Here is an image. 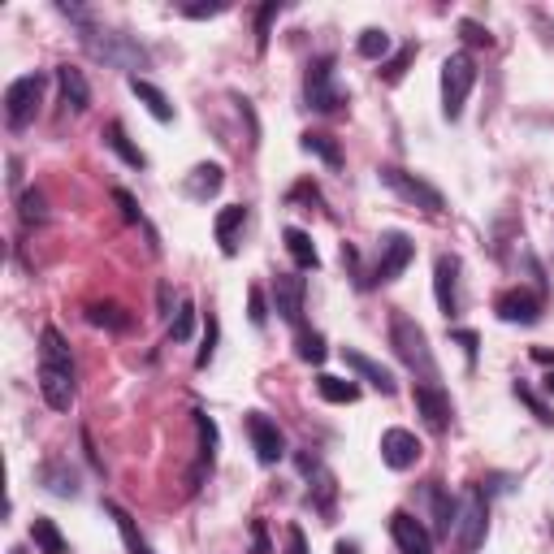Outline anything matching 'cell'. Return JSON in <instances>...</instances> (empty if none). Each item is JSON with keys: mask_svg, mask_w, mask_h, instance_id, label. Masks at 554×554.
Masks as SVG:
<instances>
[{"mask_svg": "<svg viewBox=\"0 0 554 554\" xmlns=\"http://www.w3.org/2000/svg\"><path fill=\"white\" fill-rule=\"evenodd\" d=\"M39 394L52 412H70L74 403V355L65 347L61 329L44 325L39 334Z\"/></svg>", "mask_w": 554, "mask_h": 554, "instance_id": "cell-1", "label": "cell"}, {"mask_svg": "<svg viewBox=\"0 0 554 554\" xmlns=\"http://www.w3.org/2000/svg\"><path fill=\"white\" fill-rule=\"evenodd\" d=\"M485 533H490V498H485L481 485H472L459 503V516H455V537H459V550L464 554H477Z\"/></svg>", "mask_w": 554, "mask_h": 554, "instance_id": "cell-6", "label": "cell"}, {"mask_svg": "<svg viewBox=\"0 0 554 554\" xmlns=\"http://www.w3.org/2000/svg\"><path fill=\"white\" fill-rule=\"evenodd\" d=\"M390 347L394 355L412 368V373H420L425 381H433L438 386V360H433V351H429V338H425V329H420L407 312H394V321H390Z\"/></svg>", "mask_w": 554, "mask_h": 554, "instance_id": "cell-3", "label": "cell"}, {"mask_svg": "<svg viewBox=\"0 0 554 554\" xmlns=\"http://www.w3.org/2000/svg\"><path fill=\"white\" fill-rule=\"evenodd\" d=\"M39 481H44L57 498H78V477H74V468L65 464V459H52V464L39 468Z\"/></svg>", "mask_w": 554, "mask_h": 554, "instance_id": "cell-23", "label": "cell"}, {"mask_svg": "<svg viewBox=\"0 0 554 554\" xmlns=\"http://www.w3.org/2000/svg\"><path fill=\"white\" fill-rule=\"evenodd\" d=\"M130 91H135L139 104L156 117V122H174V104H169V96H165L161 87H152L148 78H139V74H135V78H130Z\"/></svg>", "mask_w": 554, "mask_h": 554, "instance_id": "cell-21", "label": "cell"}, {"mask_svg": "<svg viewBox=\"0 0 554 554\" xmlns=\"http://www.w3.org/2000/svg\"><path fill=\"white\" fill-rule=\"evenodd\" d=\"M243 221H247V208L243 204H230V208H221V213H217V243H221V252H226V256L239 252Z\"/></svg>", "mask_w": 554, "mask_h": 554, "instance_id": "cell-22", "label": "cell"}, {"mask_svg": "<svg viewBox=\"0 0 554 554\" xmlns=\"http://www.w3.org/2000/svg\"><path fill=\"white\" fill-rule=\"evenodd\" d=\"M87 321H91V325H104V329H126L130 316L117 308V303H91V308H87Z\"/></svg>", "mask_w": 554, "mask_h": 554, "instance_id": "cell-36", "label": "cell"}, {"mask_svg": "<svg viewBox=\"0 0 554 554\" xmlns=\"http://www.w3.org/2000/svg\"><path fill=\"white\" fill-rule=\"evenodd\" d=\"M459 35H464L468 44H485V48L494 44V39H490V31H485L481 22H472V18H464V22H459Z\"/></svg>", "mask_w": 554, "mask_h": 554, "instance_id": "cell-42", "label": "cell"}, {"mask_svg": "<svg viewBox=\"0 0 554 554\" xmlns=\"http://www.w3.org/2000/svg\"><path fill=\"white\" fill-rule=\"evenodd\" d=\"M277 13H282V5H277V0H269V5L256 13V48H260V52L269 48V26H273Z\"/></svg>", "mask_w": 554, "mask_h": 554, "instance_id": "cell-40", "label": "cell"}, {"mask_svg": "<svg viewBox=\"0 0 554 554\" xmlns=\"http://www.w3.org/2000/svg\"><path fill=\"white\" fill-rule=\"evenodd\" d=\"M429 503H433V520H438V533H442V537H451V533H455V516H459V507L451 503V494H446L438 481L429 485Z\"/></svg>", "mask_w": 554, "mask_h": 554, "instance_id": "cell-30", "label": "cell"}, {"mask_svg": "<svg viewBox=\"0 0 554 554\" xmlns=\"http://www.w3.org/2000/svg\"><path fill=\"white\" fill-rule=\"evenodd\" d=\"M303 299H308V282L299 273H277L273 277V312L282 316L286 325L303 321Z\"/></svg>", "mask_w": 554, "mask_h": 554, "instance_id": "cell-11", "label": "cell"}, {"mask_svg": "<svg viewBox=\"0 0 554 554\" xmlns=\"http://www.w3.org/2000/svg\"><path fill=\"white\" fill-rule=\"evenodd\" d=\"M191 334H195V303L182 299L178 312H174V325H169V338H174V342H187Z\"/></svg>", "mask_w": 554, "mask_h": 554, "instance_id": "cell-37", "label": "cell"}, {"mask_svg": "<svg viewBox=\"0 0 554 554\" xmlns=\"http://www.w3.org/2000/svg\"><path fill=\"white\" fill-rule=\"evenodd\" d=\"M57 83H61L65 104H70L74 113H87V104H91V87H87L83 70H78V65H57Z\"/></svg>", "mask_w": 554, "mask_h": 554, "instance_id": "cell-18", "label": "cell"}, {"mask_svg": "<svg viewBox=\"0 0 554 554\" xmlns=\"http://www.w3.org/2000/svg\"><path fill=\"white\" fill-rule=\"evenodd\" d=\"M390 537H394V546H399L403 554H433V537H429L425 524L412 516V511H394V516H390Z\"/></svg>", "mask_w": 554, "mask_h": 554, "instance_id": "cell-16", "label": "cell"}, {"mask_svg": "<svg viewBox=\"0 0 554 554\" xmlns=\"http://www.w3.org/2000/svg\"><path fill=\"white\" fill-rule=\"evenodd\" d=\"M104 511H109V516H113V524H117V533H122V542H126V554H152V546L143 542L139 524L130 520V511H126V507H117V503H104Z\"/></svg>", "mask_w": 554, "mask_h": 554, "instance_id": "cell-25", "label": "cell"}, {"mask_svg": "<svg viewBox=\"0 0 554 554\" xmlns=\"http://www.w3.org/2000/svg\"><path fill=\"white\" fill-rule=\"evenodd\" d=\"M295 355H299L303 364H325L329 347H325V338L316 334V329H299V338H295Z\"/></svg>", "mask_w": 554, "mask_h": 554, "instance_id": "cell-32", "label": "cell"}, {"mask_svg": "<svg viewBox=\"0 0 554 554\" xmlns=\"http://www.w3.org/2000/svg\"><path fill=\"white\" fill-rule=\"evenodd\" d=\"M303 100H308V109H316V113H338L342 104H347V96H342L338 83H334V57H316L308 65Z\"/></svg>", "mask_w": 554, "mask_h": 554, "instance_id": "cell-8", "label": "cell"}, {"mask_svg": "<svg viewBox=\"0 0 554 554\" xmlns=\"http://www.w3.org/2000/svg\"><path fill=\"white\" fill-rule=\"evenodd\" d=\"M195 429H200V464H195V477L191 481H204V472H213V464H217L221 433L213 425V416H204V412H195Z\"/></svg>", "mask_w": 554, "mask_h": 554, "instance_id": "cell-20", "label": "cell"}, {"mask_svg": "<svg viewBox=\"0 0 554 554\" xmlns=\"http://www.w3.org/2000/svg\"><path fill=\"white\" fill-rule=\"evenodd\" d=\"M412 399H416V412L425 416V425L433 433L451 429V394H446L442 386H433V381H420V386L412 390Z\"/></svg>", "mask_w": 554, "mask_h": 554, "instance_id": "cell-14", "label": "cell"}, {"mask_svg": "<svg viewBox=\"0 0 554 554\" xmlns=\"http://www.w3.org/2000/svg\"><path fill=\"white\" fill-rule=\"evenodd\" d=\"M342 364H347L360 381H368L373 390H381V394H394V390H399V381H394V373H390L386 364H377L373 355H364V351H355V347H342Z\"/></svg>", "mask_w": 554, "mask_h": 554, "instance_id": "cell-17", "label": "cell"}, {"mask_svg": "<svg viewBox=\"0 0 554 554\" xmlns=\"http://www.w3.org/2000/svg\"><path fill=\"white\" fill-rule=\"evenodd\" d=\"M104 143H109V148H113L117 156H122V161H126L130 169H148V156H143V152L135 148V143L126 139V126H122V122H109V126H104Z\"/></svg>", "mask_w": 554, "mask_h": 554, "instance_id": "cell-27", "label": "cell"}, {"mask_svg": "<svg viewBox=\"0 0 554 554\" xmlns=\"http://www.w3.org/2000/svg\"><path fill=\"white\" fill-rule=\"evenodd\" d=\"M511 390H516V399H520L524 407H529V412H533L537 420H542V425H554V407H550V403L542 399V394H537V390L529 386V381H516Z\"/></svg>", "mask_w": 554, "mask_h": 554, "instance_id": "cell-33", "label": "cell"}, {"mask_svg": "<svg viewBox=\"0 0 554 554\" xmlns=\"http://www.w3.org/2000/svg\"><path fill=\"white\" fill-rule=\"evenodd\" d=\"M226 9H230L226 0H217V5H182L187 18H217V13H226Z\"/></svg>", "mask_w": 554, "mask_h": 554, "instance_id": "cell-46", "label": "cell"}, {"mask_svg": "<svg viewBox=\"0 0 554 554\" xmlns=\"http://www.w3.org/2000/svg\"><path fill=\"white\" fill-rule=\"evenodd\" d=\"M381 247H377V269H373V282H394L407 265L416 260V243L407 239L403 230H386L377 239Z\"/></svg>", "mask_w": 554, "mask_h": 554, "instance_id": "cell-9", "label": "cell"}, {"mask_svg": "<svg viewBox=\"0 0 554 554\" xmlns=\"http://www.w3.org/2000/svg\"><path fill=\"white\" fill-rule=\"evenodd\" d=\"M217 334H221V325H217V316L208 312V321H204V347H200V355H195V368H208V364H213V355H217Z\"/></svg>", "mask_w": 554, "mask_h": 554, "instance_id": "cell-38", "label": "cell"}, {"mask_svg": "<svg viewBox=\"0 0 554 554\" xmlns=\"http://www.w3.org/2000/svg\"><path fill=\"white\" fill-rule=\"evenodd\" d=\"M377 178L386 182V187L399 195L403 204H412V208H425V213H446V200H442V191L438 187H429L425 178H416V174H407V169L399 165H381L377 169Z\"/></svg>", "mask_w": 554, "mask_h": 554, "instance_id": "cell-7", "label": "cell"}, {"mask_svg": "<svg viewBox=\"0 0 554 554\" xmlns=\"http://www.w3.org/2000/svg\"><path fill=\"white\" fill-rule=\"evenodd\" d=\"M282 239H286V252H290V260H295L299 269H316V265H321V256H316V247H312V239L303 230L290 226Z\"/></svg>", "mask_w": 554, "mask_h": 554, "instance_id": "cell-31", "label": "cell"}, {"mask_svg": "<svg viewBox=\"0 0 554 554\" xmlns=\"http://www.w3.org/2000/svg\"><path fill=\"white\" fill-rule=\"evenodd\" d=\"M433 295H438V312L446 321L459 316V256L442 252L438 265H433Z\"/></svg>", "mask_w": 554, "mask_h": 554, "instance_id": "cell-12", "label": "cell"}, {"mask_svg": "<svg viewBox=\"0 0 554 554\" xmlns=\"http://www.w3.org/2000/svg\"><path fill=\"white\" fill-rule=\"evenodd\" d=\"M221 182H226V169L221 165H195L187 174V182H182V191H187L191 200H213L221 191Z\"/></svg>", "mask_w": 554, "mask_h": 554, "instance_id": "cell-19", "label": "cell"}, {"mask_svg": "<svg viewBox=\"0 0 554 554\" xmlns=\"http://www.w3.org/2000/svg\"><path fill=\"white\" fill-rule=\"evenodd\" d=\"M299 148L308 152V156H321V161L329 169H342V148H338V139L334 135H321V130H308V135L299 139Z\"/></svg>", "mask_w": 554, "mask_h": 554, "instance_id": "cell-28", "label": "cell"}, {"mask_svg": "<svg viewBox=\"0 0 554 554\" xmlns=\"http://www.w3.org/2000/svg\"><path fill=\"white\" fill-rule=\"evenodd\" d=\"M83 48L91 52L96 61L104 65H117V70H126L130 78H135V70H148V52H143L135 39L122 35V31H96L91 22H83Z\"/></svg>", "mask_w": 554, "mask_h": 554, "instance_id": "cell-2", "label": "cell"}, {"mask_svg": "<svg viewBox=\"0 0 554 554\" xmlns=\"http://www.w3.org/2000/svg\"><path fill=\"white\" fill-rule=\"evenodd\" d=\"M334 498H338V481L321 468V472H316V481H312V490H308V507H316V516H321L325 524L334 520Z\"/></svg>", "mask_w": 554, "mask_h": 554, "instance_id": "cell-24", "label": "cell"}, {"mask_svg": "<svg viewBox=\"0 0 554 554\" xmlns=\"http://www.w3.org/2000/svg\"><path fill=\"white\" fill-rule=\"evenodd\" d=\"M31 542H35L39 554H70V542H65L61 529L48 516H35L31 520Z\"/></svg>", "mask_w": 554, "mask_h": 554, "instance_id": "cell-26", "label": "cell"}, {"mask_svg": "<svg viewBox=\"0 0 554 554\" xmlns=\"http://www.w3.org/2000/svg\"><path fill=\"white\" fill-rule=\"evenodd\" d=\"M44 217H48L44 195H39V191H26V195H22V221H26V226H39Z\"/></svg>", "mask_w": 554, "mask_h": 554, "instance_id": "cell-41", "label": "cell"}, {"mask_svg": "<svg viewBox=\"0 0 554 554\" xmlns=\"http://www.w3.org/2000/svg\"><path fill=\"white\" fill-rule=\"evenodd\" d=\"M286 554H312L308 550V537H303L299 524H290V529H286Z\"/></svg>", "mask_w": 554, "mask_h": 554, "instance_id": "cell-45", "label": "cell"}, {"mask_svg": "<svg viewBox=\"0 0 554 554\" xmlns=\"http://www.w3.org/2000/svg\"><path fill=\"white\" fill-rule=\"evenodd\" d=\"M542 390L550 394V399H554V373H546V381H542Z\"/></svg>", "mask_w": 554, "mask_h": 554, "instance_id": "cell-50", "label": "cell"}, {"mask_svg": "<svg viewBox=\"0 0 554 554\" xmlns=\"http://www.w3.org/2000/svg\"><path fill=\"white\" fill-rule=\"evenodd\" d=\"M316 394H321L325 403H355V399H360V386H355V381H347V377L321 373V377H316Z\"/></svg>", "mask_w": 554, "mask_h": 554, "instance_id": "cell-29", "label": "cell"}, {"mask_svg": "<svg viewBox=\"0 0 554 554\" xmlns=\"http://www.w3.org/2000/svg\"><path fill=\"white\" fill-rule=\"evenodd\" d=\"M494 312H498V321H507V325H533L537 316H542V299L524 286H511L494 299Z\"/></svg>", "mask_w": 554, "mask_h": 554, "instance_id": "cell-13", "label": "cell"}, {"mask_svg": "<svg viewBox=\"0 0 554 554\" xmlns=\"http://www.w3.org/2000/svg\"><path fill=\"white\" fill-rule=\"evenodd\" d=\"M252 554H273V546H269V529H265V520H252Z\"/></svg>", "mask_w": 554, "mask_h": 554, "instance_id": "cell-44", "label": "cell"}, {"mask_svg": "<svg viewBox=\"0 0 554 554\" xmlns=\"http://www.w3.org/2000/svg\"><path fill=\"white\" fill-rule=\"evenodd\" d=\"M360 57L364 61H386V52H390V35L386 31H377V26H368V31H360Z\"/></svg>", "mask_w": 554, "mask_h": 554, "instance_id": "cell-35", "label": "cell"}, {"mask_svg": "<svg viewBox=\"0 0 554 554\" xmlns=\"http://www.w3.org/2000/svg\"><path fill=\"white\" fill-rule=\"evenodd\" d=\"M420 451H425V446H420L416 433H407V429H386V433H381V459H386V468H394V472L416 468Z\"/></svg>", "mask_w": 554, "mask_h": 554, "instance_id": "cell-15", "label": "cell"}, {"mask_svg": "<svg viewBox=\"0 0 554 554\" xmlns=\"http://www.w3.org/2000/svg\"><path fill=\"white\" fill-rule=\"evenodd\" d=\"M247 438H252V451H256V459L265 468H273L277 459L286 455V438H282V429L273 425V420L265 416V412H247Z\"/></svg>", "mask_w": 554, "mask_h": 554, "instance_id": "cell-10", "label": "cell"}, {"mask_svg": "<svg viewBox=\"0 0 554 554\" xmlns=\"http://www.w3.org/2000/svg\"><path fill=\"white\" fill-rule=\"evenodd\" d=\"M113 204L122 208V217H126V221H139V204H135V195H130V191L113 187Z\"/></svg>", "mask_w": 554, "mask_h": 554, "instance_id": "cell-43", "label": "cell"}, {"mask_svg": "<svg viewBox=\"0 0 554 554\" xmlns=\"http://www.w3.org/2000/svg\"><path fill=\"white\" fill-rule=\"evenodd\" d=\"M455 342H459V347H464L468 351V360H477V347H481V338L477 334H472V329H455V334H451Z\"/></svg>", "mask_w": 554, "mask_h": 554, "instance_id": "cell-47", "label": "cell"}, {"mask_svg": "<svg viewBox=\"0 0 554 554\" xmlns=\"http://www.w3.org/2000/svg\"><path fill=\"white\" fill-rule=\"evenodd\" d=\"M472 83H477V61H472L468 52H451V57L442 61V117L446 122H459Z\"/></svg>", "mask_w": 554, "mask_h": 554, "instance_id": "cell-4", "label": "cell"}, {"mask_svg": "<svg viewBox=\"0 0 554 554\" xmlns=\"http://www.w3.org/2000/svg\"><path fill=\"white\" fill-rule=\"evenodd\" d=\"M412 61H416V44H403L390 61H381V70H377V74H381V83H399V78H403L407 70H412Z\"/></svg>", "mask_w": 554, "mask_h": 554, "instance_id": "cell-34", "label": "cell"}, {"mask_svg": "<svg viewBox=\"0 0 554 554\" xmlns=\"http://www.w3.org/2000/svg\"><path fill=\"white\" fill-rule=\"evenodd\" d=\"M44 87H48V78L39 74V70L13 78V83L5 87V126L9 130H26V126L35 122L39 100H44Z\"/></svg>", "mask_w": 554, "mask_h": 554, "instance_id": "cell-5", "label": "cell"}, {"mask_svg": "<svg viewBox=\"0 0 554 554\" xmlns=\"http://www.w3.org/2000/svg\"><path fill=\"white\" fill-rule=\"evenodd\" d=\"M247 321H252L256 329H265V321H269V303H265V290L260 286L247 290Z\"/></svg>", "mask_w": 554, "mask_h": 554, "instance_id": "cell-39", "label": "cell"}, {"mask_svg": "<svg viewBox=\"0 0 554 554\" xmlns=\"http://www.w3.org/2000/svg\"><path fill=\"white\" fill-rule=\"evenodd\" d=\"M533 360H537V364H546L550 373H554V351H550V347H533Z\"/></svg>", "mask_w": 554, "mask_h": 554, "instance_id": "cell-48", "label": "cell"}, {"mask_svg": "<svg viewBox=\"0 0 554 554\" xmlns=\"http://www.w3.org/2000/svg\"><path fill=\"white\" fill-rule=\"evenodd\" d=\"M334 554H360V546H355V542H338V550Z\"/></svg>", "mask_w": 554, "mask_h": 554, "instance_id": "cell-49", "label": "cell"}]
</instances>
